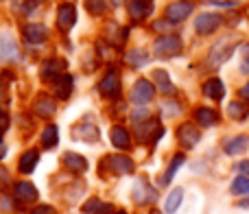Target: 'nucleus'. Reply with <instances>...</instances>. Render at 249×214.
Here are the masks:
<instances>
[{"label": "nucleus", "instance_id": "obj_1", "mask_svg": "<svg viewBox=\"0 0 249 214\" xmlns=\"http://www.w3.org/2000/svg\"><path fill=\"white\" fill-rule=\"evenodd\" d=\"M241 46L243 44H241V39H238L236 35H225V37H221L216 44H212L210 53H208V57H206L208 68L216 70V68H221L223 64H228V61L234 57V53H236Z\"/></svg>", "mask_w": 249, "mask_h": 214}, {"label": "nucleus", "instance_id": "obj_2", "mask_svg": "<svg viewBox=\"0 0 249 214\" xmlns=\"http://www.w3.org/2000/svg\"><path fill=\"white\" fill-rule=\"evenodd\" d=\"M221 149L228 158H245V153H249V133L225 136L223 142H221Z\"/></svg>", "mask_w": 249, "mask_h": 214}, {"label": "nucleus", "instance_id": "obj_3", "mask_svg": "<svg viewBox=\"0 0 249 214\" xmlns=\"http://www.w3.org/2000/svg\"><path fill=\"white\" fill-rule=\"evenodd\" d=\"M181 48H184V44H181V37L179 35H162L160 39H155L153 44V51L158 57H164V59H168V57H177L181 53Z\"/></svg>", "mask_w": 249, "mask_h": 214}, {"label": "nucleus", "instance_id": "obj_4", "mask_svg": "<svg viewBox=\"0 0 249 214\" xmlns=\"http://www.w3.org/2000/svg\"><path fill=\"white\" fill-rule=\"evenodd\" d=\"M160 136H164V127L158 118L142 120L136 125V140L138 142H158Z\"/></svg>", "mask_w": 249, "mask_h": 214}, {"label": "nucleus", "instance_id": "obj_5", "mask_svg": "<svg viewBox=\"0 0 249 214\" xmlns=\"http://www.w3.org/2000/svg\"><path fill=\"white\" fill-rule=\"evenodd\" d=\"M223 22L225 20L221 13L206 11V13H201V16H197V20H195V31H197L199 35H212L223 26Z\"/></svg>", "mask_w": 249, "mask_h": 214}, {"label": "nucleus", "instance_id": "obj_6", "mask_svg": "<svg viewBox=\"0 0 249 214\" xmlns=\"http://www.w3.org/2000/svg\"><path fill=\"white\" fill-rule=\"evenodd\" d=\"M193 118H195V125L199 129H212L221 123V114L219 109L214 107H208V105H199L197 109L193 111Z\"/></svg>", "mask_w": 249, "mask_h": 214}, {"label": "nucleus", "instance_id": "obj_7", "mask_svg": "<svg viewBox=\"0 0 249 214\" xmlns=\"http://www.w3.org/2000/svg\"><path fill=\"white\" fill-rule=\"evenodd\" d=\"M201 92L208 101H214V103H223L225 96H228V88H225L223 79H219V77L206 79V83L201 86Z\"/></svg>", "mask_w": 249, "mask_h": 214}, {"label": "nucleus", "instance_id": "obj_8", "mask_svg": "<svg viewBox=\"0 0 249 214\" xmlns=\"http://www.w3.org/2000/svg\"><path fill=\"white\" fill-rule=\"evenodd\" d=\"M177 138H179L184 149H195L201 142V129L195 123H181L179 129H177Z\"/></svg>", "mask_w": 249, "mask_h": 214}, {"label": "nucleus", "instance_id": "obj_9", "mask_svg": "<svg viewBox=\"0 0 249 214\" xmlns=\"http://www.w3.org/2000/svg\"><path fill=\"white\" fill-rule=\"evenodd\" d=\"M193 9H195V4L190 2V0H177V2H173L166 7V20L181 22L193 13Z\"/></svg>", "mask_w": 249, "mask_h": 214}, {"label": "nucleus", "instance_id": "obj_10", "mask_svg": "<svg viewBox=\"0 0 249 214\" xmlns=\"http://www.w3.org/2000/svg\"><path fill=\"white\" fill-rule=\"evenodd\" d=\"M225 116L230 120H234V123H245V120H249V103L241 99L230 101L228 107H225Z\"/></svg>", "mask_w": 249, "mask_h": 214}, {"label": "nucleus", "instance_id": "obj_11", "mask_svg": "<svg viewBox=\"0 0 249 214\" xmlns=\"http://www.w3.org/2000/svg\"><path fill=\"white\" fill-rule=\"evenodd\" d=\"M99 90H101V94L109 96V99H116L118 92H121V77H118L116 70H107V74L103 77Z\"/></svg>", "mask_w": 249, "mask_h": 214}, {"label": "nucleus", "instance_id": "obj_12", "mask_svg": "<svg viewBox=\"0 0 249 214\" xmlns=\"http://www.w3.org/2000/svg\"><path fill=\"white\" fill-rule=\"evenodd\" d=\"M151 99H153V86H151L146 79H140V81L133 86L131 101H133L136 105H146Z\"/></svg>", "mask_w": 249, "mask_h": 214}, {"label": "nucleus", "instance_id": "obj_13", "mask_svg": "<svg viewBox=\"0 0 249 214\" xmlns=\"http://www.w3.org/2000/svg\"><path fill=\"white\" fill-rule=\"evenodd\" d=\"M61 74H66V61L64 59H51L42 66V79H46V81L53 83L57 77H61Z\"/></svg>", "mask_w": 249, "mask_h": 214}, {"label": "nucleus", "instance_id": "obj_14", "mask_svg": "<svg viewBox=\"0 0 249 214\" xmlns=\"http://www.w3.org/2000/svg\"><path fill=\"white\" fill-rule=\"evenodd\" d=\"M74 22H77V11H74V7L72 4H61L59 13H57V24H59V29H64V31L72 29Z\"/></svg>", "mask_w": 249, "mask_h": 214}, {"label": "nucleus", "instance_id": "obj_15", "mask_svg": "<svg viewBox=\"0 0 249 214\" xmlns=\"http://www.w3.org/2000/svg\"><path fill=\"white\" fill-rule=\"evenodd\" d=\"M18 44L13 42V37L11 35H0V57H2L4 61H13V59H18Z\"/></svg>", "mask_w": 249, "mask_h": 214}, {"label": "nucleus", "instance_id": "obj_16", "mask_svg": "<svg viewBox=\"0 0 249 214\" xmlns=\"http://www.w3.org/2000/svg\"><path fill=\"white\" fill-rule=\"evenodd\" d=\"M230 195L234 199H245L249 197V177L245 175H236L230 181Z\"/></svg>", "mask_w": 249, "mask_h": 214}, {"label": "nucleus", "instance_id": "obj_17", "mask_svg": "<svg viewBox=\"0 0 249 214\" xmlns=\"http://www.w3.org/2000/svg\"><path fill=\"white\" fill-rule=\"evenodd\" d=\"M105 162L109 164V171L121 173V175H124V173H131V171H133V162L127 158V155H112V158H107Z\"/></svg>", "mask_w": 249, "mask_h": 214}, {"label": "nucleus", "instance_id": "obj_18", "mask_svg": "<svg viewBox=\"0 0 249 214\" xmlns=\"http://www.w3.org/2000/svg\"><path fill=\"white\" fill-rule=\"evenodd\" d=\"M53 86H55L57 99L66 101L70 96V92H72V77H70V74H61V77H57L55 81H53Z\"/></svg>", "mask_w": 249, "mask_h": 214}, {"label": "nucleus", "instance_id": "obj_19", "mask_svg": "<svg viewBox=\"0 0 249 214\" xmlns=\"http://www.w3.org/2000/svg\"><path fill=\"white\" fill-rule=\"evenodd\" d=\"M24 37L31 44H42L48 37V29L44 24H26L24 26Z\"/></svg>", "mask_w": 249, "mask_h": 214}, {"label": "nucleus", "instance_id": "obj_20", "mask_svg": "<svg viewBox=\"0 0 249 214\" xmlns=\"http://www.w3.org/2000/svg\"><path fill=\"white\" fill-rule=\"evenodd\" d=\"M64 164H66V168L72 173H86L88 171V160L81 158V155H77V153H72V151H68V153L64 155Z\"/></svg>", "mask_w": 249, "mask_h": 214}, {"label": "nucleus", "instance_id": "obj_21", "mask_svg": "<svg viewBox=\"0 0 249 214\" xmlns=\"http://www.w3.org/2000/svg\"><path fill=\"white\" fill-rule=\"evenodd\" d=\"M109 136H112V144L116 146V149L127 151L129 146H131V138H129V131L124 127H112Z\"/></svg>", "mask_w": 249, "mask_h": 214}, {"label": "nucleus", "instance_id": "obj_22", "mask_svg": "<svg viewBox=\"0 0 249 214\" xmlns=\"http://www.w3.org/2000/svg\"><path fill=\"white\" fill-rule=\"evenodd\" d=\"M149 13H151L149 0H129V16L133 20H144Z\"/></svg>", "mask_w": 249, "mask_h": 214}, {"label": "nucleus", "instance_id": "obj_23", "mask_svg": "<svg viewBox=\"0 0 249 214\" xmlns=\"http://www.w3.org/2000/svg\"><path fill=\"white\" fill-rule=\"evenodd\" d=\"M16 197L20 199V201H35L37 199V190H35L33 184H29V181H18L16 184Z\"/></svg>", "mask_w": 249, "mask_h": 214}, {"label": "nucleus", "instance_id": "obj_24", "mask_svg": "<svg viewBox=\"0 0 249 214\" xmlns=\"http://www.w3.org/2000/svg\"><path fill=\"white\" fill-rule=\"evenodd\" d=\"M81 210L86 214H109L112 212V203H103L101 199H90V201L83 203Z\"/></svg>", "mask_w": 249, "mask_h": 214}, {"label": "nucleus", "instance_id": "obj_25", "mask_svg": "<svg viewBox=\"0 0 249 214\" xmlns=\"http://www.w3.org/2000/svg\"><path fill=\"white\" fill-rule=\"evenodd\" d=\"M37 162H39V153H37V151H26V153H22L18 168H20V173H31L35 166H37Z\"/></svg>", "mask_w": 249, "mask_h": 214}, {"label": "nucleus", "instance_id": "obj_26", "mask_svg": "<svg viewBox=\"0 0 249 214\" xmlns=\"http://www.w3.org/2000/svg\"><path fill=\"white\" fill-rule=\"evenodd\" d=\"M127 61L133 68H142V66L149 64V53H146L144 48H133V51L127 53Z\"/></svg>", "mask_w": 249, "mask_h": 214}, {"label": "nucleus", "instance_id": "obj_27", "mask_svg": "<svg viewBox=\"0 0 249 214\" xmlns=\"http://www.w3.org/2000/svg\"><path fill=\"white\" fill-rule=\"evenodd\" d=\"M184 201V188H173L166 197V214H175Z\"/></svg>", "mask_w": 249, "mask_h": 214}, {"label": "nucleus", "instance_id": "obj_28", "mask_svg": "<svg viewBox=\"0 0 249 214\" xmlns=\"http://www.w3.org/2000/svg\"><path fill=\"white\" fill-rule=\"evenodd\" d=\"M72 133L77 138H83V140H88V142L99 140V129H96L94 125H79V127L72 129Z\"/></svg>", "mask_w": 249, "mask_h": 214}, {"label": "nucleus", "instance_id": "obj_29", "mask_svg": "<svg viewBox=\"0 0 249 214\" xmlns=\"http://www.w3.org/2000/svg\"><path fill=\"white\" fill-rule=\"evenodd\" d=\"M153 83H158V88L162 92H175V86L171 83V77H168L166 70H153Z\"/></svg>", "mask_w": 249, "mask_h": 214}, {"label": "nucleus", "instance_id": "obj_30", "mask_svg": "<svg viewBox=\"0 0 249 214\" xmlns=\"http://www.w3.org/2000/svg\"><path fill=\"white\" fill-rule=\"evenodd\" d=\"M35 114L39 118H48V116L55 114V103L51 99H46V96H39L37 103H35Z\"/></svg>", "mask_w": 249, "mask_h": 214}, {"label": "nucleus", "instance_id": "obj_31", "mask_svg": "<svg viewBox=\"0 0 249 214\" xmlns=\"http://www.w3.org/2000/svg\"><path fill=\"white\" fill-rule=\"evenodd\" d=\"M184 162H186V155H184V153H177L175 158H173V162L168 164L166 173H164V177H162V184H168V181H171L173 177L177 175V168H179V166H184Z\"/></svg>", "mask_w": 249, "mask_h": 214}, {"label": "nucleus", "instance_id": "obj_32", "mask_svg": "<svg viewBox=\"0 0 249 214\" xmlns=\"http://www.w3.org/2000/svg\"><path fill=\"white\" fill-rule=\"evenodd\" d=\"M107 39L114 44V46H121V44L127 39V29L118 24H109L107 26Z\"/></svg>", "mask_w": 249, "mask_h": 214}, {"label": "nucleus", "instance_id": "obj_33", "mask_svg": "<svg viewBox=\"0 0 249 214\" xmlns=\"http://www.w3.org/2000/svg\"><path fill=\"white\" fill-rule=\"evenodd\" d=\"M57 127L55 125H48L46 129H44V133H42V144L44 146H48V149H51V146H55L57 144V140H59V136H57Z\"/></svg>", "mask_w": 249, "mask_h": 214}, {"label": "nucleus", "instance_id": "obj_34", "mask_svg": "<svg viewBox=\"0 0 249 214\" xmlns=\"http://www.w3.org/2000/svg\"><path fill=\"white\" fill-rule=\"evenodd\" d=\"M153 197H155L153 190H149L146 181H144V179H140V188H138V193H133V199H136L138 203H146V201H151Z\"/></svg>", "mask_w": 249, "mask_h": 214}, {"label": "nucleus", "instance_id": "obj_35", "mask_svg": "<svg viewBox=\"0 0 249 214\" xmlns=\"http://www.w3.org/2000/svg\"><path fill=\"white\" fill-rule=\"evenodd\" d=\"M241 66H238V70H241V74H245L249 79V42H245L241 46Z\"/></svg>", "mask_w": 249, "mask_h": 214}, {"label": "nucleus", "instance_id": "obj_36", "mask_svg": "<svg viewBox=\"0 0 249 214\" xmlns=\"http://www.w3.org/2000/svg\"><path fill=\"white\" fill-rule=\"evenodd\" d=\"M86 9L92 16H101L105 11V0H86Z\"/></svg>", "mask_w": 249, "mask_h": 214}, {"label": "nucleus", "instance_id": "obj_37", "mask_svg": "<svg viewBox=\"0 0 249 214\" xmlns=\"http://www.w3.org/2000/svg\"><path fill=\"white\" fill-rule=\"evenodd\" d=\"M232 171L236 173V175L249 177V158H241L238 162H234V164H232Z\"/></svg>", "mask_w": 249, "mask_h": 214}, {"label": "nucleus", "instance_id": "obj_38", "mask_svg": "<svg viewBox=\"0 0 249 214\" xmlns=\"http://www.w3.org/2000/svg\"><path fill=\"white\" fill-rule=\"evenodd\" d=\"M236 99H241V101H245V103H249V79L236 90Z\"/></svg>", "mask_w": 249, "mask_h": 214}, {"label": "nucleus", "instance_id": "obj_39", "mask_svg": "<svg viewBox=\"0 0 249 214\" xmlns=\"http://www.w3.org/2000/svg\"><path fill=\"white\" fill-rule=\"evenodd\" d=\"M155 29L158 31H173V22L171 20H158L155 22Z\"/></svg>", "mask_w": 249, "mask_h": 214}, {"label": "nucleus", "instance_id": "obj_40", "mask_svg": "<svg viewBox=\"0 0 249 214\" xmlns=\"http://www.w3.org/2000/svg\"><path fill=\"white\" fill-rule=\"evenodd\" d=\"M31 214H55V210L51 206H37Z\"/></svg>", "mask_w": 249, "mask_h": 214}, {"label": "nucleus", "instance_id": "obj_41", "mask_svg": "<svg viewBox=\"0 0 249 214\" xmlns=\"http://www.w3.org/2000/svg\"><path fill=\"white\" fill-rule=\"evenodd\" d=\"M234 208H238V210H249V197H245V199H236Z\"/></svg>", "mask_w": 249, "mask_h": 214}, {"label": "nucleus", "instance_id": "obj_42", "mask_svg": "<svg viewBox=\"0 0 249 214\" xmlns=\"http://www.w3.org/2000/svg\"><path fill=\"white\" fill-rule=\"evenodd\" d=\"M7 127H9V116L0 111V133H2V131H4V129H7Z\"/></svg>", "mask_w": 249, "mask_h": 214}, {"label": "nucleus", "instance_id": "obj_43", "mask_svg": "<svg viewBox=\"0 0 249 214\" xmlns=\"http://www.w3.org/2000/svg\"><path fill=\"white\" fill-rule=\"evenodd\" d=\"M144 116H146V109L133 111V123H142V120H144Z\"/></svg>", "mask_w": 249, "mask_h": 214}, {"label": "nucleus", "instance_id": "obj_44", "mask_svg": "<svg viewBox=\"0 0 249 214\" xmlns=\"http://www.w3.org/2000/svg\"><path fill=\"white\" fill-rule=\"evenodd\" d=\"M4 153H7V146H4V142H2V136H0V160L4 158Z\"/></svg>", "mask_w": 249, "mask_h": 214}, {"label": "nucleus", "instance_id": "obj_45", "mask_svg": "<svg viewBox=\"0 0 249 214\" xmlns=\"http://www.w3.org/2000/svg\"><path fill=\"white\" fill-rule=\"evenodd\" d=\"M112 2H114V4H121V2H123V0H112Z\"/></svg>", "mask_w": 249, "mask_h": 214}, {"label": "nucleus", "instance_id": "obj_46", "mask_svg": "<svg viewBox=\"0 0 249 214\" xmlns=\"http://www.w3.org/2000/svg\"><path fill=\"white\" fill-rule=\"evenodd\" d=\"M114 214H127V212H124V210H118V212H114Z\"/></svg>", "mask_w": 249, "mask_h": 214}, {"label": "nucleus", "instance_id": "obj_47", "mask_svg": "<svg viewBox=\"0 0 249 214\" xmlns=\"http://www.w3.org/2000/svg\"><path fill=\"white\" fill-rule=\"evenodd\" d=\"M33 2H44V0H33Z\"/></svg>", "mask_w": 249, "mask_h": 214}, {"label": "nucleus", "instance_id": "obj_48", "mask_svg": "<svg viewBox=\"0 0 249 214\" xmlns=\"http://www.w3.org/2000/svg\"><path fill=\"white\" fill-rule=\"evenodd\" d=\"M151 214H160V212H158V210H153V212H151Z\"/></svg>", "mask_w": 249, "mask_h": 214}, {"label": "nucleus", "instance_id": "obj_49", "mask_svg": "<svg viewBox=\"0 0 249 214\" xmlns=\"http://www.w3.org/2000/svg\"><path fill=\"white\" fill-rule=\"evenodd\" d=\"M0 99H2V92H0Z\"/></svg>", "mask_w": 249, "mask_h": 214}, {"label": "nucleus", "instance_id": "obj_50", "mask_svg": "<svg viewBox=\"0 0 249 214\" xmlns=\"http://www.w3.org/2000/svg\"><path fill=\"white\" fill-rule=\"evenodd\" d=\"M210 2H212V0H210Z\"/></svg>", "mask_w": 249, "mask_h": 214}]
</instances>
